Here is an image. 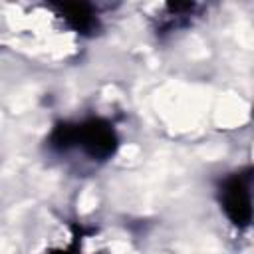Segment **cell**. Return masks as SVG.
<instances>
[{"mask_svg": "<svg viewBox=\"0 0 254 254\" xmlns=\"http://www.w3.org/2000/svg\"><path fill=\"white\" fill-rule=\"evenodd\" d=\"M220 202L226 212V216L232 220V224L244 228L252 220V202H250V190H248V177L234 175L222 185Z\"/></svg>", "mask_w": 254, "mask_h": 254, "instance_id": "6da1fadb", "label": "cell"}, {"mask_svg": "<svg viewBox=\"0 0 254 254\" xmlns=\"http://www.w3.org/2000/svg\"><path fill=\"white\" fill-rule=\"evenodd\" d=\"M77 145L93 159H107L117 149V135L103 119H89L77 125Z\"/></svg>", "mask_w": 254, "mask_h": 254, "instance_id": "7a4b0ae2", "label": "cell"}, {"mask_svg": "<svg viewBox=\"0 0 254 254\" xmlns=\"http://www.w3.org/2000/svg\"><path fill=\"white\" fill-rule=\"evenodd\" d=\"M64 20L77 32H89L93 30L95 26V16H93V10L89 4H83V2H75V4H60L58 6Z\"/></svg>", "mask_w": 254, "mask_h": 254, "instance_id": "3957f363", "label": "cell"}, {"mask_svg": "<svg viewBox=\"0 0 254 254\" xmlns=\"http://www.w3.org/2000/svg\"><path fill=\"white\" fill-rule=\"evenodd\" d=\"M52 147L56 149H69L71 145H77V125L71 123H60L50 137Z\"/></svg>", "mask_w": 254, "mask_h": 254, "instance_id": "277c9868", "label": "cell"}]
</instances>
